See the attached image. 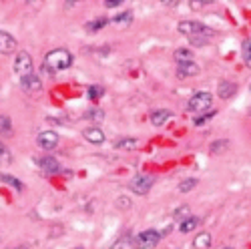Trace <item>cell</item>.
I'll return each instance as SVG.
<instances>
[{"label":"cell","mask_w":251,"mask_h":249,"mask_svg":"<svg viewBox=\"0 0 251 249\" xmlns=\"http://www.w3.org/2000/svg\"><path fill=\"white\" fill-rule=\"evenodd\" d=\"M73 65V54L67 49H54L50 52H47L45 56V69L56 73V71H65Z\"/></svg>","instance_id":"cell-1"},{"label":"cell","mask_w":251,"mask_h":249,"mask_svg":"<svg viewBox=\"0 0 251 249\" xmlns=\"http://www.w3.org/2000/svg\"><path fill=\"white\" fill-rule=\"evenodd\" d=\"M211 105H213V95L207 93V91H199V93H195L189 100H187V111L203 113L207 109H211Z\"/></svg>","instance_id":"cell-2"},{"label":"cell","mask_w":251,"mask_h":249,"mask_svg":"<svg viewBox=\"0 0 251 249\" xmlns=\"http://www.w3.org/2000/svg\"><path fill=\"white\" fill-rule=\"evenodd\" d=\"M161 241V233L157 229H145L133 237L135 249H151Z\"/></svg>","instance_id":"cell-3"},{"label":"cell","mask_w":251,"mask_h":249,"mask_svg":"<svg viewBox=\"0 0 251 249\" xmlns=\"http://www.w3.org/2000/svg\"><path fill=\"white\" fill-rule=\"evenodd\" d=\"M155 179L151 175H135L131 181H129V189L137 195H147L151 191Z\"/></svg>","instance_id":"cell-4"},{"label":"cell","mask_w":251,"mask_h":249,"mask_svg":"<svg viewBox=\"0 0 251 249\" xmlns=\"http://www.w3.org/2000/svg\"><path fill=\"white\" fill-rule=\"evenodd\" d=\"M177 30L185 36H195V34H209L211 36L213 34V30H209L201 23H193V20H181V23L177 25Z\"/></svg>","instance_id":"cell-5"},{"label":"cell","mask_w":251,"mask_h":249,"mask_svg":"<svg viewBox=\"0 0 251 249\" xmlns=\"http://www.w3.org/2000/svg\"><path fill=\"white\" fill-rule=\"evenodd\" d=\"M32 67H34V62H32V56L28 52H18L16 58H14V73L20 75V76H28L32 75Z\"/></svg>","instance_id":"cell-6"},{"label":"cell","mask_w":251,"mask_h":249,"mask_svg":"<svg viewBox=\"0 0 251 249\" xmlns=\"http://www.w3.org/2000/svg\"><path fill=\"white\" fill-rule=\"evenodd\" d=\"M36 145L45 151H52L56 145H58V133L54 131H40L36 137Z\"/></svg>","instance_id":"cell-7"},{"label":"cell","mask_w":251,"mask_h":249,"mask_svg":"<svg viewBox=\"0 0 251 249\" xmlns=\"http://www.w3.org/2000/svg\"><path fill=\"white\" fill-rule=\"evenodd\" d=\"M16 38L6 32V30H0V54H10L16 50Z\"/></svg>","instance_id":"cell-8"},{"label":"cell","mask_w":251,"mask_h":249,"mask_svg":"<svg viewBox=\"0 0 251 249\" xmlns=\"http://www.w3.org/2000/svg\"><path fill=\"white\" fill-rule=\"evenodd\" d=\"M201 73L199 65L193 60V62H185V65H179L177 67V76L179 78H187V76H197Z\"/></svg>","instance_id":"cell-9"},{"label":"cell","mask_w":251,"mask_h":249,"mask_svg":"<svg viewBox=\"0 0 251 249\" xmlns=\"http://www.w3.org/2000/svg\"><path fill=\"white\" fill-rule=\"evenodd\" d=\"M82 137H85L89 143H93V145H100L104 141V133H102L100 127H87L85 131H82Z\"/></svg>","instance_id":"cell-10"},{"label":"cell","mask_w":251,"mask_h":249,"mask_svg":"<svg viewBox=\"0 0 251 249\" xmlns=\"http://www.w3.org/2000/svg\"><path fill=\"white\" fill-rule=\"evenodd\" d=\"M217 93H219V99H231L237 93V85L231 80H221L217 87Z\"/></svg>","instance_id":"cell-11"},{"label":"cell","mask_w":251,"mask_h":249,"mask_svg":"<svg viewBox=\"0 0 251 249\" xmlns=\"http://www.w3.org/2000/svg\"><path fill=\"white\" fill-rule=\"evenodd\" d=\"M38 165H40V169L47 171V173H60L62 167H60V163L52 157H43V159H38Z\"/></svg>","instance_id":"cell-12"},{"label":"cell","mask_w":251,"mask_h":249,"mask_svg":"<svg viewBox=\"0 0 251 249\" xmlns=\"http://www.w3.org/2000/svg\"><path fill=\"white\" fill-rule=\"evenodd\" d=\"M23 89L28 93H36V91L43 89V80H40L36 75H28L23 78Z\"/></svg>","instance_id":"cell-13"},{"label":"cell","mask_w":251,"mask_h":249,"mask_svg":"<svg viewBox=\"0 0 251 249\" xmlns=\"http://www.w3.org/2000/svg\"><path fill=\"white\" fill-rule=\"evenodd\" d=\"M173 117L171 111H167V109H159L155 113H151V124H155V127H163V124L167 123Z\"/></svg>","instance_id":"cell-14"},{"label":"cell","mask_w":251,"mask_h":249,"mask_svg":"<svg viewBox=\"0 0 251 249\" xmlns=\"http://www.w3.org/2000/svg\"><path fill=\"white\" fill-rule=\"evenodd\" d=\"M137 147H139V141L133 137H123L115 143V149H119V151H135Z\"/></svg>","instance_id":"cell-15"},{"label":"cell","mask_w":251,"mask_h":249,"mask_svg":"<svg viewBox=\"0 0 251 249\" xmlns=\"http://www.w3.org/2000/svg\"><path fill=\"white\" fill-rule=\"evenodd\" d=\"M201 225V219L199 217H193V215H189L185 221H181V225H179V231L181 233H191V231H195L197 227Z\"/></svg>","instance_id":"cell-16"},{"label":"cell","mask_w":251,"mask_h":249,"mask_svg":"<svg viewBox=\"0 0 251 249\" xmlns=\"http://www.w3.org/2000/svg\"><path fill=\"white\" fill-rule=\"evenodd\" d=\"M193 247L195 249H209V247H211V233H209V231L197 233L195 239H193Z\"/></svg>","instance_id":"cell-17"},{"label":"cell","mask_w":251,"mask_h":249,"mask_svg":"<svg viewBox=\"0 0 251 249\" xmlns=\"http://www.w3.org/2000/svg\"><path fill=\"white\" fill-rule=\"evenodd\" d=\"M173 56H175V60L179 62V65H185V62H193V52L189 49H177Z\"/></svg>","instance_id":"cell-18"},{"label":"cell","mask_w":251,"mask_h":249,"mask_svg":"<svg viewBox=\"0 0 251 249\" xmlns=\"http://www.w3.org/2000/svg\"><path fill=\"white\" fill-rule=\"evenodd\" d=\"M0 135L10 137L12 135V121L8 115H0Z\"/></svg>","instance_id":"cell-19"},{"label":"cell","mask_w":251,"mask_h":249,"mask_svg":"<svg viewBox=\"0 0 251 249\" xmlns=\"http://www.w3.org/2000/svg\"><path fill=\"white\" fill-rule=\"evenodd\" d=\"M131 20H133V12H131V10H125V12L117 14V16L113 18V23H115L117 26H129Z\"/></svg>","instance_id":"cell-20"},{"label":"cell","mask_w":251,"mask_h":249,"mask_svg":"<svg viewBox=\"0 0 251 249\" xmlns=\"http://www.w3.org/2000/svg\"><path fill=\"white\" fill-rule=\"evenodd\" d=\"M0 181H4L6 185L14 187L16 191H23V189H25V183H20V179H16V177H12V175H6V173H2V175H0Z\"/></svg>","instance_id":"cell-21"},{"label":"cell","mask_w":251,"mask_h":249,"mask_svg":"<svg viewBox=\"0 0 251 249\" xmlns=\"http://www.w3.org/2000/svg\"><path fill=\"white\" fill-rule=\"evenodd\" d=\"M209 149H211V153H213V155H217V153H225V151L229 149V141H227V139L213 141V143H211V147H209Z\"/></svg>","instance_id":"cell-22"},{"label":"cell","mask_w":251,"mask_h":249,"mask_svg":"<svg viewBox=\"0 0 251 249\" xmlns=\"http://www.w3.org/2000/svg\"><path fill=\"white\" fill-rule=\"evenodd\" d=\"M197 179L195 177H189V179H185V181H181L179 183V191L181 193H189V191H193L195 189V187H197Z\"/></svg>","instance_id":"cell-23"},{"label":"cell","mask_w":251,"mask_h":249,"mask_svg":"<svg viewBox=\"0 0 251 249\" xmlns=\"http://www.w3.org/2000/svg\"><path fill=\"white\" fill-rule=\"evenodd\" d=\"M12 163V153L6 145L0 141V165H10Z\"/></svg>","instance_id":"cell-24"},{"label":"cell","mask_w":251,"mask_h":249,"mask_svg":"<svg viewBox=\"0 0 251 249\" xmlns=\"http://www.w3.org/2000/svg\"><path fill=\"white\" fill-rule=\"evenodd\" d=\"M241 56L245 60V65L251 67V38L243 40V45H241Z\"/></svg>","instance_id":"cell-25"},{"label":"cell","mask_w":251,"mask_h":249,"mask_svg":"<svg viewBox=\"0 0 251 249\" xmlns=\"http://www.w3.org/2000/svg\"><path fill=\"white\" fill-rule=\"evenodd\" d=\"M189 205H181V207H177L175 209V213H173V219L175 221H185L187 217H189Z\"/></svg>","instance_id":"cell-26"},{"label":"cell","mask_w":251,"mask_h":249,"mask_svg":"<svg viewBox=\"0 0 251 249\" xmlns=\"http://www.w3.org/2000/svg\"><path fill=\"white\" fill-rule=\"evenodd\" d=\"M111 23L109 18H97V20H93V23H89L87 25V30H91V32H95V30H100L102 26H107Z\"/></svg>","instance_id":"cell-27"},{"label":"cell","mask_w":251,"mask_h":249,"mask_svg":"<svg viewBox=\"0 0 251 249\" xmlns=\"http://www.w3.org/2000/svg\"><path fill=\"white\" fill-rule=\"evenodd\" d=\"M102 95H104V89H102L100 85H91L89 91H87V97H89L91 100H97V99H100Z\"/></svg>","instance_id":"cell-28"},{"label":"cell","mask_w":251,"mask_h":249,"mask_svg":"<svg viewBox=\"0 0 251 249\" xmlns=\"http://www.w3.org/2000/svg\"><path fill=\"white\" fill-rule=\"evenodd\" d=\"M85 119L95 121V123H100V121L104 119V113H102L100 109H91V111H87V113H85Z\"/></svg>","instance_id":"cell-29"},{"label":"cell","mask_w":251,"mask_h":249,"mask_svg":"<svg viewBox=\"0 0 251 249\" xmlns=\"http://www.w3.org/2000/svg\"><path fill=\"white\" fill-rule=\"evenodd\" d=\"M215 115H217L215 111H209V113H203L201 117H195V119H193V123L197 124V127H199V124H203V123H207V121H211V119H213Z\"/></svg>","instance_id":"cell-30"},{"label":"cell","mask_w":251,"mask_h":249,"mask_svg":"<svg viewBox=\"0 0 251 249\" xmlns=\"http://www.w3.org/2000/svg\"><path fill=\"white\" fill-rule=\"evenodd\" d=\"M115 205L119 207V209H129V207H131V199L123 195V197H119V199L115 201Z\"/></svg>","instance_id":"cell-31"},{"label":"cell","mask_w":251,"mask_h":249,"mask_svg":"<svg viewBox=\"0 0 251 249\" xmlns=\"http://www.w3.org/2000/svg\"><path fill=\"white\" fill-rule=\"evenodd\" d=\"M203 34H195V36H189V40H191V45H195V47H203V45H207L209 43V38H201Z\"/></svg>","instance_id":"cell-32"},{"label":"cell","mask_w":251,"mask_h":249,"mask_svg":"<svg viewBox=\"0 0 251 249\" xmlns=\"http://www.w3.org/2000/svg\"><path fill=\"white\" fill-rule=\"evenodd\" d=\"M119 4H123V0H104V6L107 8H117Z\"/></svg>","instance_id":"cell-33"},{"label":"cell","mask_w":251,"mask_h":249,"mask_svg":"<svg viewBox=\"0 0 251 249\" xmlns=\"http://www.w3.org/2000/svg\"><path fill=\"white\" fill-rule=\"evenodd\" d=\"M193 8H201V6H205V4H211V2H209V0H203V2H201V0H193Z\"/></svg>","instance_id":"cell-34"},{"label":"cell","mask_w":251,"mask_h":249,"mask_svg":"<svg viewBox=\"0 0 251 249\" xmlns=\"http://www.w3.org/2000/svg\"><path fill=\"white\" fill-rule=\"evenodd\" d=\"M171 229H173V225H167V227H163V231H159V233H161V237H163V235H167V233H169Z\"/></svg>","instance_id":"cell-35"},{"label":"cell","mask_w":251,"mask_h":249,"mask_svg":"<svg viewBox=\"0 0 251 249\" xmlns=\"http://www.w3.org/2000/svg\"><path fill=\"white\" fill-rule=\"evenodd\" d=\"M111 249H123V243H115Z\"/></svg>","instance_id":"cell-36"},{"label":"cell","mask_w":251,"mask_h":249,"mask_svg":"<svg viewBox=\"0 0 251 249\" xmlns=\"http://www.w3.org/2000/svg\"><path fill=\"white\" fill-rule=\"evenodd\" d=\"M14 249H28L26 245H18V247H14Z\"/></svg>","instance_id":"cell-37"},{"label":"cell","mask_w":251,"mask_h":249,"mask_svg":"<svg viewBox=\"0 0 251 249\" xmlns=\"http://www.w3.org/2000/svg\"><path fill=\"white\" fill-rule=\"evenodd\" d=\"M223 249H233V247H223Z\"/></svg>","instance_id":"cell-38"},{"label":"cell","mask_w":251,"mask_h":249,"mask_svg":"<svg viewBox=\"0 0 251 249\" xmlns=\"http://www.w3.org/2000/svg\"><path fill=\"white\" fill-rule=\"evenodd\" d=\"M76 249H82V247H76Z\"/></svg>","instance_id":"cell-39"},{"label":"cell","mask_w":251,"mask_h":249,"mask_svg":"<svg viewBox=\"0 0 251 249\" xmlns=\"http://www.w3.org/2000/svg\"><path fill=\"white\" fill-rule=\"evenodd\" d=\"M249 91H251V87H249Z\"/></svg>","instance_id":"cell-40"}]
</instances>
